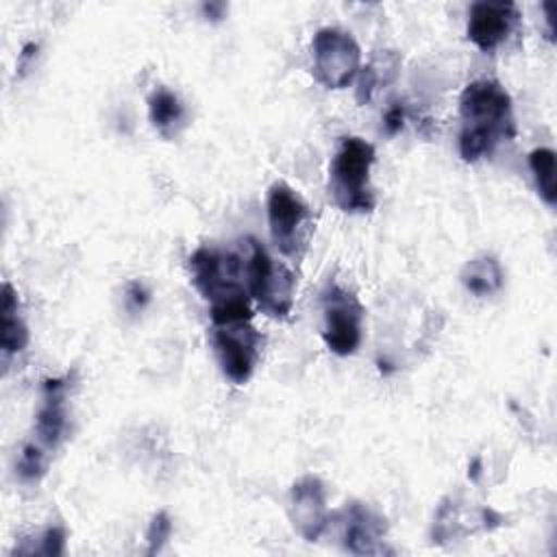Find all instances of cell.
<instances>
[{
    "label": "cell",
    "instance_id": "1",
    "mask_svg": "<svg viewBox=\"0 0 557 557\" xmlns=\"http://www.w3.org/2000/svg\"><path fill=\"white\" fill-rule=\"evenodd\" d=\"M459 157L474 163L494 154L503 141L516 137L513 102L509 91L494 78H479L459 96Z\"/></svg>",
    "mask_w": 557,
    "mask_h": 557
},
{
    "label": "cell",
    "instance_id": "2",
    "mask_svg": "<svg viewBox=\"0 0 557 557\" xmlns=\"http://www.w3.org/2000/svg\"><path fill=\"white\" fill-rule=\"evenodd\" d=\"M189 272L194 287L209 302L211 324L252 320V298L244 281V261L239 255L200 246L189 257Z\"/></svg>",
    "mask_w": 557,
    "mask_h": 557
},
{
    "label": "cell",
    "instance_id": "3",
    "mask_svg": "<svg viewBox=\"0 0 557 557\" xmlns=\"http://www.w3.org/2000/svg\"><path fill=\"white\" fill-rule=\"evenodd\" d=\"M376 150L363 137L348 135L339 139L329 165V194L342 211L370 213L376 207V194L370 183Z\"/></svg>",
    "mask_w": 557,
    "mask_h": 557
},
{
    "label": "cell",
    "instance_id": "4",
    "mask_svg": "<svg viewBox=\"0 0 557 557\" xmlns=\"http://www.w3.org/2000/svg\"><path fill=\"white\" fill-rule=\"evenodd\" d=\"M246 242L250 252L244 261V281L250 298L265 315L287 318L296 296L294 272L283 261H276L259 239L246 237Z\"/></svg>",
    "mask_w": 557,
    "mask_h": 557
},
{
    "label": "cell",
    "instance_id": "5",
    "mask_svg": "<svg viewBox=\"0 0 557 557\" xmlns=\"http://www.w3.org/2000/svg\"><path fill=\"white\" fill-rule=\"evenodd\" d=\"M265 211L270 237L276 250L294 261L302 259L315 228L311 209L305 198L287 183L276 181L268 189Z\"/></svg>",
    "mask_w": 557,
    "mask_h": 557
},
{
    "label": "cell",
    "instance_id": "6",
    "mask_svg": "<svg viewBox=\"0 0 557 557\" xmlns=\"http://www.w3.org/2000/svg\"><path fill=\"white\" fill-rule=\"evenodd\" d=\"M322 302V339L339 357L352 355L363 337L366 309L355 292L339 283H326L320 294Z\"/></svg>",
    "mask_w": 557,
    "mask_h": 557
},
{
    "label": "cell",
    "instance_id": "7",
    "mask_svg": "<svg viewBox=\"0 0 557 557\" xmlns=\"http://www.w3.org/2000/svg\"><path fill=\"white\" fill-rule=\"evenodd\" d=\"M311 74L326 89L348 87L361 70V48L348 30L324 26L311 39Z\"/></svg>",
    "mask_w": 557,
    "mask_h": 557
},
{
    "label": "cell",
    "instance_id": "8",
    "mask_svg": "<svg viewBox=\"0 0 557 557\" xmlns=\"http://www.w3.org/2000/svg\"><path fill=\"white\" fill-rule=\"evenodd\" d=\"M211 344L222 374L235 385H244L261 359L263 335L250 322L213 324Z\"/></svg>",
    "mask_w": 557,
    "mask_h": 557
},
{
    "label": "cell",
    "instance_id": "9",
    "mask_svg": "<svg viewBox=\"0 0 557 557\" xmlns=\"http://www.w3.org/2000/svg\"><path fill=\"white\" fill-rule=\"evenodd\" d=\"M520 24V9L509 0H476L468 9V39L481 52H494Z\"/></svg>",
    "mask_w": 557,
    "mask_h": 557
},
{
    "label": "cell",
    "instance_id": "10",
    "mask_svg": "<svg viewBox=\"0 0 557 557\" xmlns=\"http://www.w3.org/2000/svg\"><path fill=\"white\" fill-rule=\"evenodd\" d=\"M287 516L302 540H320L331 516L326 509V487L315 474H305L289 487Z\"/></svg>",
    "mask_w": 557,
    "mask_h": 557
},
{
    "label": "cell",
    "instance_id": "11",
    "mask_svg": "<svg viewBox=\"0 0 557 557\" xmlns=\"http://www.w3.org/2000/svg\"><path fill=\"white\" fill-rule=\"evenodd\" d=\"M72 387V374L46 379L41 383V405L35 416L33 444L44 453H52L65 440L67 433V389Z\"/></svg>",
    "mask_w": 557,
    "mask_h": 557
},
{
    "label": "cell",
    "instance_id": "12",
    "mask_svg": "<svg viewBox=\"0 0 557 557\" xmlns=\"http://www.w3.org/2000/svg\"><path fill=\"white\" fill-rule=\"evenodd\" d=\"M344 548L352 555H379L385 553L383 535L387 531L385 518L363 503H350L344 509Z\"/></svg>",
    "mask_w": 557,
    "mask_h": 557
},
{
    "label": "cell",
    "instance_id": "13",
    "mask_svg": "<svg viewBox=\"0 0 557 557\" xmlns=\"http://www.w3.org/2000/svg\"><path fill=\"white\" fill-rule=\"evenodd\" d=\"M0 350L4 357L17 355L28 344V326L20 313V300L17 292L9 281L2 283V296H0Z\"/></svg>",
    "mask_w": 557,
    "mask_h": 557
},
{
    "label": "cell",
    "instance_id": "14",
    "mask_svg": "<svg viewBox=\"0 0 557 557\" xmlns=\"http://www.w3.org/2000/svg\"><path fill=\"white\" fill-rule=\"evenodd\" d=\"M148 115L152 126L165 137L172 139L185 126V107L181 98L168 87H154L148 96Z\"/></svg>",
    "mask_w": 557,
    "mask_h": 557
},
{
    "label": "cell",
    "instance_id": "15",
    "mask_svg": "<svg viewBox=\"0 0 557 557\" xmlns=\"http://www.w3.org/2000/svg\"><path fill=\"white\" fill-rule=\"evenodd\" d=\"M459 281L470 294L483 298V296L496 294L503 287L505 272L496 257L479 255V257L466 261V265L461 268Z\"/></svg>",
    "mask_w": 557,
    "mask_h": 557
},
{
    "label": "cell",
    "instance_id": "16",
    "mask_svg": "<svg viewBox=\"0 0 557 557\" xmlns=\"http://www.w3.org/2000/svg\"><path fill=\"white\" fill-rule=\"evenodd\" d=\"M398 67H400V54L396 50H385L383 54L372 59L366 67H361L357 74V94H355L357 102L366 104L381 85L392 83Z\"/></svg>",
    "mask_w": 557,
    "mask_h": 557
},
{
    "label": "cell",
    "instance_id": "17",
    "mask_svg": "<svg viewBox=\"0 0 557 557\" xmlns=\"http://www.w3.org/2000/svg\"><path fill=\"white\" fill-rule=\"evenodd\" d=\"M529 168L535 178L537 194L548 207H555L557 202V181H555V150L540 146L529 152Z\"/></svg>",
    "mask_w": 557,
    "mask_h": 557
},
{
    "label": "cell",
    "instance_id": "18",
    "mask_svg": "<svg viewBox=\"0 0 557 557\" xmlns=\"http://www.w3.org/2000/svg\"><path fill=\"white\" fill-rule=\"evenodd\" d=\"M46 463H48V453H44L39 446L28 442L22 448V455L17 461V474L24 481H37L46 474Z\"/></svg>",
    "mask_w": 557,
    "mask_h": 557
},
{
    "label": "cell",
    "instance_id": "19",
    "mask_svg": "<svg viewBox=\"0 0 557 557\" xmlns=\"http://www.w3.org/2000/svg\"><path fill=\"white\" fill-rule=\"evenodd\" d=\"M172 535V518L168 511H157L148 524L146 531V542H148V555H157L163 544L170 540Z\"/></svg>",
    "mask_w": 557,
    "mask_h": 557
},
{
    "label": "cell",
    "instance_id": "20",
    "mask_svg": "<svg viewBox=\"0 0 557 557\" xmlns=\"http://www.w3.org/2000/svg\"><path fill=\"white\" fill-rule=\"evenodd\" d=\"M65 553V529L63 527H50L39 535L37 546H33L30 555H46V557H59Z\"/></svg>",
    "mask_w": 557,
    "mask_h": 557
},
{
    "label": "cell",
    "instance_id": "21",
    "mask_svg": "<svg viewBox=\"0 0 557 557\" xmlns=\"http://www.w3.org/2000/svg\"><path fill=\"white\" fill-rule=\"evenodd\" d=\"M150 300V292L146 289V285L141 281H133L126 287V307L131 311H141Z\"/></svg>",
    "mask_w": 557,
    "mask_h": 557
},
{
    "label": "cell",
    "instance_id": "22",
    "mask_svg": "<svg viewBox=\"0 0 557 557\" xmlns=\"http://www.w3.org/2000/svg\"><path fill=\"white\" fill-rule=\"evenodd\" d=\"M383 126H385V133L387 135H396L400 133V128L405 126V107L403 102H394L385 115H383Z\"/></svg>",
    "mask_w": 557,
    "mask_h": 557
},
{
    "label": "cell",
    "instance_id": "23",
    "mask_svg": "<svg viewBox=\"0 0 557 557\" xmlns=\"http://www.w3.org/2000/svg\"><path fill=\"white\" fill-rule=\"evenodd\" d=\"M224 4L222 2H205L202 4V13L207 15V20H213V22H218V20H222L224 17Z\"/></svg>",
    "mask_w": 557,
    "mask_h": 557
},
{
    "label": "cell",
    "instance_id": "24",
    "mask_svg": "<svg viewBox=\"0 0 557 557\" xmlns=\"http://www.w3.org/2000/svg\"><path fill=\"white\" fill-rule=\"evenodd\" d=\"M37 54V44H26L24 46V50H22V54H20V70H24L26 67V63L33 59Z\"/></svg>",
    "mask_w": 557,
    "mask_h": 557
},
{
    "label": "cell",
    "instance_id": "25",
    "mask_svg": "<svg viewBox=\"0 0 557 557\" xmlns=\"http://www.w3.org/2000/svg\"><path fill=\"white\" fill-rule=\"evenodd\" d=\"M544 13H546V24H548V39H553L555 28H553V2H544Z\"/></svg>",
    "mask_w": 557,
    "mask_h": 557
},
{
    "label": "cell",
    "instance_id": "26",
    "mask_svg": "<svg viewBox=\"0 0 557 557\" xmlns=\"http://www.w3.org/2000/svg\"><path fill=\"white\" fill-rule=\"evenodd\" d=\"M479 472H481V459H474V461H472V468L468 470V476H470L472 481H476Z\"/></svg>",
    "mask_w": 557,
    "mask_h": 557
}]
</instances>
